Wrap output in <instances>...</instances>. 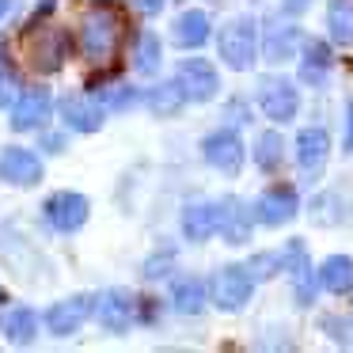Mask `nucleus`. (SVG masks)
<instances>
[{"mask_svg": "<svg viewBox=\"0 0 353 353\" xmlns=\"http://www.w3.org/2000/svg\"><path fill=\"white\" fill-rule=\"evenodd\" d=\"M19 99V77L12 69L0 72V107H12Z\"/></svg>", "mask_w": 353, "mask_h": 353, "instance_id": "c85d7f7f", "label": "nucleus"}, {"mask_svg": "<svg viewBox=\"0 0 353 353\" xmlns=\"http://www.w3.org/2000/svg\"><path fill=\"white\" fill-rule=\"evenodd\" d=\"M330 72V50L323 42H304V61H300V80L307 84H319Z\"/></svg>", "mask_w": 353, "mask_h": 353, "instance_id": "5701e85b", "label": "nucleus"}, {"mask_svg": "<svg viewBox=\"0 0 353 353\" xmlns=\"http://www.w3.org/2000/svg\"><path fill=\"white\" fill-rule=\"evenodd\" d=\"M292 213H296V194H292L289 186H270V190L254 201V216H259L266 228L285 224Z\"/></svg>", "mask_w": 353, "mask_h": 353, "instance_id": "f8f14e48", "label": "nucleus"}, {"mask_svg": "<svg viewBox=\"0 0 353 353\" xmlns=\"http://www.w3.org/2000/svg\"><path fill=\"white\" fill-rule=\"evenodd\" d=\"M201 152H205V160L213 163L216 171H224V175H236V171L243 168V141L232 130H221V133H213V137H205Z\"/></svg>", "mask_w": 353, "mask_h": 353, "instance_id": "9d476101", "label": "nucleus"}, {"mask_svg": "<svg viewBox=\"0 0 353 353\" xmlns=\"http://www.w3.org/2000/svg\"><path fill=\"white\" fill-rule=\"evenodd\" d=\"M327 152H330V137L323 130H304L296 137V160H300V168H304V171L323 168Z\"/></svg>", "mask_w": 353, "mask_h": 353, "instance_id": "a211bd4d", "label": "nucleus"}, {"mask_svg": "<svg viewBox=\"0 0 353 353\" xmlns=\"http://www.w3.org/2000/svg\"><path fill=\"white\" fill-rule=\"evenodd\" d=\"M50 118V92L31 88L12 103V130H39Z\"/></svg>", "mask_w": 353, "mask_h": 353, "instance_id": "ddd939ff", "label": "nucleus"}, {"mask_svg": "<svg viewBox=\"0 0 353 353\" xmlns=\"http://www.w3.org/2000/svg\"><path fill=\"white\" fill-rule=\"evenodd\" d=\"M160 39H156L152 31H145L137 39V50H133V65H137V72L141 77H152L156 69H160Z\"/></svg>", "mask_w": 353, "mask_h": 353, "instance_id": "393cba45", "label": "nucleus"}, {"mask_svg": "<svg viewBox=\"0 0 353 353\" xmlns=\"http://www.w3.org/2000/svg\"><path fill=\"white\" fill-rule=\"evenodd\" d=\"M61 118L69 122V130H77V133H95L103 125V107L92 99H84V95H69V99L61 103Z\"/></svg>", "mask_w": 353, "mask_h": 353, "instance_id": "2eb2a0df", "label": "nucleus"}, {"mask_svg": "<svg viewBox=\"0 0 353 353\" xmlns=\"http://www.w3.org/2000/svg\"><path fill=\"white\" fill-rule=\"evenodd\" d=\"M319 285L327 292H334V296H345V292L353 289V259L330 254V259L319 266Z\"/></svg>", "mask_w": 353, "mask_h": 353, "instance_id": "f3484780", "label": "nucleus"}, {"mask_svg": "<svg viewBox=\"0 0 353 353\" xmlns=\"http://www.w3.org/2000/svg\"><path fill=\"white\" fill-rule=\"evenodd\" d=\"M46 221L54 224L57 232H77L80 224L88 221V198L84 194H72V190H61L46 201Z\"/></svg>", "mask_w": 353, "mask_h": 353, "instance_id": "1a4fd4ad", "label": "nucleus"}, {"mask_svg": "<svg viewBox=\"0 0 353 353\" xmlns=\"http://www.w3.org/2000/svg\"><path fill=\"white\" fill-rule=\"evenodd\" d=\"M0 330L8 334V342H31L34 330H39V315L31 307H8L0 315Z\"/></svg>", "mask_w": 353, "mask_h": 353, "instance_id": "6ab92c4d", "label": "nucleus"}, {"mask_svg": "<svg viewBox=\"0 0 353 353\" xmlns=\"http://www.w3.org/2000/svg\"><path fill=\"white\" fill-rule=\"evenodd\" d=\"M0 46H4V42H0Z\"/></svg>", "mask_w": 353, "mask_h": 353, "instance_id": "f704fd0d", "label": "nucleus"}, {"mask_svg": "<svg viewBox=\"0 0 353 353\" xmlns=\"http://www.w3.org/2000/svg\"><path fill=\"white\" fill-rule=\"evenodd\" d=\"M254 160H259L262 171H277L285 163V141L281 133H262L259 145H254Z\"/></svg>", "mask_w": 353, "mask_h": 353, "instance_id": "a878e982", "label": "nucleus"}, {"mask_svg": "<svg viewBox=\"0 0 353 353\" xmlns=\"http://www.w3.org/2000/svg\"><path fill=\"white\" fill-rule=\"evenodd\" d=\"M254 50H259V34H254V23L247 16L232 19L221 31V57L228 61V69L247 72L254 65Z\"/></svg>", "mask_w": 353, "mask_h": 353, "instance_id": "f03ea898", "label": "nucleus"}, {"mask_svg": "<svg viewBox=\"0 0 353 353\" xmlns=\"http://www.w3.org/2000/svg\"><path fill=\"white\" fill-rule=\"evenodd\" d=\"M175 84L183 88V95L190 103H205L216 95V88H221V80H216V69L209 61H201V57H194V61H183L179 65V77Z\"/></svg>", "mask_w": 353, "mask_h": 353, "instance_id": "423d86ee", "label": "nucleus"}, {"mask_svg": "<svg viewBox=\"0 0 353 353\" xmlns=\"http://www.w3.org/2000/svg\"><path fill=\"white\" fill-rule=\"evenodd\" d=\"M175 42L179 46H186V50H194V46H201V42L209 39V16L205 12H183V16L175 19Z\"/></svg>", "mask_w": 353, "mask_h": 353, "instance_id": "aec40b11", "label": "nucleus"}, {"mask_svg": "<svg viewBox=\"0 0 353 353\" xmlns=\"http://www.w3.org/2000/svg\"><path fill=\"white\" fill-rule=\"evenodd\" d=\"M307 4H312V0H285V8H289V12H304Z\"/></svg>", "mask_w": 353, "mask_h": 353, "instance_id": "473e14b6", "label": "nucleus"}, {"mask_svg": "<svg viewBox=\"0 0 353 353\" xmlns=\"http://www.w3.org/2000/svg\"><path fill=\"white\" fill-rule=\"evenodd\" d=\"M8 8H12V0H0V16H8Z\"/></svg>", "mask_w": 353, "mask_h": 353, "instance_id": "72a5a7b5", "label": "nucleus"}, {"mask_svg": "<svg viewBox=\"0 0 353 353\" xmlns=\"http://www.w3.org/2000/svg\"><path fill=\"white\" fill-rule=\"evenodd\" d=\"M281 262H285V254H259V259H251L247 266H251V270H259L254 277H270L277 266H281Z\"/></svg>", "mask_w": 353, "mask_h": 353, "instance_id": "c756f323", "label": "nucleus"}, {"mask_svg": "<svg viewBox=\"0 0 353 353\" xmlns=\"http://www.w3.org/2000/svg\"><path fill=\"white\" fill-rule=\"evenodd\" d=\"M221 236L228 243H247L251 239V216H247V205L239 198L221 201Z\"/></svg>", "mask_w": 353, "mask_h": 353, "instance_id": "dca6fc26", "label": "nucleus"}, {"mask_svg": "<svg viewBox=\"0 0 353 353\" xmlns=\"http://www.w3.org/2000/svg\"><path fill=\"white\" fill-rule=\"evenodd\" d=\"M201 300H205V289H201V281H194V277H183V281H175V292H171V304H175L183 315L201 312Z\"/></svg>", "mask_w": 353, "mask_h": 353, "instance_id": "bb28decb", "label": "nucleus"}, {"mask_svg": "<svg viewBox=\"0 0 353 353\" xmlns=\"http://www.w3.org/2000/svg\"><path fill=\"white\" fill-rule=\"evenodd\" d=\"M88 312H92V300H88V296H72V300H61V304H54V307L46 312L50 334L65 338V334H72V330H80V323L88 319Z\"/></svg>", "mask_w": 353, "mask_h": 353, "instance_id": "4468645a", "label": "nucleus"}, {"mask_svg": "<svg viewBox=\"0 0 353 353\" xmlns=\"http://www.w3.org/2000/svg\"><path fill=\"white\" fill-rule=\"evenodd\" d=\"M133 99H137V92H133L130 84H122V80H114V84L103 88V103H107V107H114V110H125Z\"/></svg>", "mask_w": 353, "mask_h": 353, "instance_id": "cd10ccee", "label": "nucleus"}, {"mask_svg": "<svg viewBox=\"0 0 353 353\" xmlns=\"http://www.w3.org/2000/svg\"><path fill=\"white\" fill-rule=\"evenodd\" d=\"M296 27H281V23H270L266 31H262V54L274 57V61H285V57L292 54V46H296Z\"/></svg>", "mask_w": 353, "mask_h": 353, "instance_id": "412c9836", "label": "nucleus"}, {"mask_svg": "<svg viewBox=\"0 0 353 353\" xmlns=\"http://www.w3.org/2000/svg\"><path fill=\"white\" fill-rule=\"evenodd\" d=\"M345 148L353 152V103L345 107Z\"/></svg>", "mask_w": 353, "mask_h": 353, "instance_id": "2f4dec72", "label": "nucleus"}, {"mask_svg": "<svg viewBox=\"0 0 353 353\" xmlns=\"http://www.w3.org/2000/svg\"><path fill=\"white\" fill-rule=\"evenodd\" d=\"M27 61L39 72H57L65 61V34L57 27H42V31L27 34Z\"/></svg>", "mask_w": 353, "mask_h": 353, "instance_id": "39448f33", "label": "nucleus"}, {"mask_svg": "<svg viewBox=\"0 0 353 353\" xmlns=\"http://www.w3.org/2000/svg\"><path fill=\"white\" fill-rule=\"evenodd\" d=\"M0 179L8 186H34L42 183V160L31 148H4L0 152Z\"/></svg>", "mask_w": 353, "mask_h": 353, "instance_id": "0eeeda50", "label": "nucleus"}, {"mask_svg": "<svg viewBox=\"0 0 353 353\" xmlns=\"http://www.w3.org/2000/svg\"><path fill=\"white\" fill-rule=\"evenodd\" d=\"M118 42H122V16L107 4L88 12L84 23H80V50H84L88 61L107 65L118 54Z\"/></svg>", "mask_w": 353, "mask_h": 353, "instance_id": "f257e3e1", "label": "nucleus"}, {"mask_svg": "<svg viewBox=\"0 0 353 353\" xmlns=\"http://www.w3.org/2000/svg\"><path fill=\"white\" fill-rule=\"evenodd\" d=\"M183 232L194 243H205L213 232H221V201H190L183 213Z\"/></svg>", "mask_w": 353, "mask_h": 353, "instance_id": "9b49d317", "label": "nucleus"}, {"mask_svg": "<svg viewBox=\"0 0 353 353\" xmlns=\"http://www.w3.org/2000/svg\"><path fill=\"white\" fill-rule=\"evenodd\" d=\"M133 4H137V8L145 12V16H156V12L163 8V0H133Z\"/></svg>", "mask_w": 353, "mask_h": 353, "instance_id": "7c9ffc66", "label": "nucleus"}, {"mask_svg": "<svg viewBox=\"0 0 353 353\" xmlns=\"http://www.w3.org/2000/svg\"><path fill=\"white\" fill-rule=\"evenodd\" d=\"M327 31H330V39H334V42L350 46V42H353V0H330Z\"/></svg>", "mask_w": 353, "mask_h": 353, "instance_id": "4be33fe9", "label": "nucleus"}, {"mask_svg": "<svg viewBox=\"0 0 353 353\" xmlns=\"http://www.w3.org/2000/svg\"><path fill=\"white\" fill-rule=\"evenodd\" d=\"M145 103H148L152 114H175L186 103V95L179 84H160V88H152V92H145Z\"/></svg>", "mask_w": 353, "mask_h": 353, "instance_id": "b1692460", "label": "nucleus"}, {"mask_svg": "<svg viewBox=\"0 0 353 353\" xmlns=\"http://www.w3.org/2000/svg\"><path fill=\"white\" fill-rule=\"evenodd\" d=\"M259 107H262V114L274 118V122H289V118L296 114V107H300L296 88H292L285 77H262V84H259Z\"/></svg>", "mask_w": 353, "mask_h": 353, "instance_id": "20e7f679", "label": "nucleus"}, {"mask_svg": "<svg viewBox=\"0 0 353 353\" xmlns=\"http://www.w3.org/2000/svg\"><path fill=\"white\" fill-rule=\"evenodd\" d=\"M99 312V323L110 330V334H125L133 327V315H137V304H133V292L125 289H107L95 304Z\"/></svg>", "mask_w": 353, "mask_h": 353, "instance_id": "6e6552de", "label": "nucleus"}, {"mask_svg": "<svg viewBox=\"0 0 353 353\" xmlns=\"http://www.w3.org/2000/svg\"><path fill=\"white\" fill-rule=\"evenodd\" d=\"M251 289H254L251 266H224L213 277V304L224 307V312H236L251 300Z\"/></svg>", "mask_w": 353, "mask_h": 353, "instance_id": "7ed1b4c3", "label": "nucleus"}]
</instances>
